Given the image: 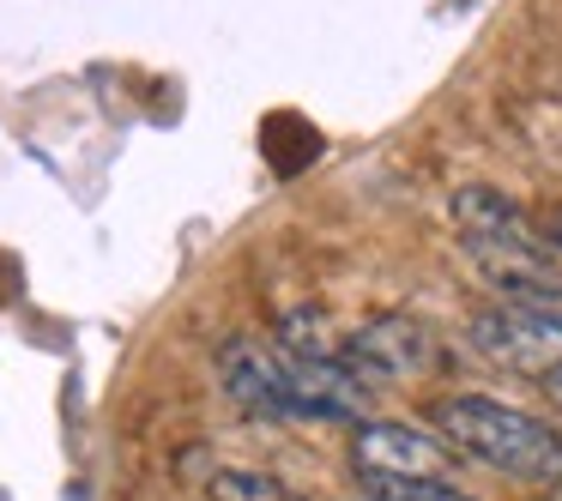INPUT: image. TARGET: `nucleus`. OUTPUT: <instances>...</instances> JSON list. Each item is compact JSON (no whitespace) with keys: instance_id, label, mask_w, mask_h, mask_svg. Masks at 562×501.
Here are the masks:
<instances>
[{"instance_id":"7","label":"nucleus","mask_w":562,"mask_h":501,"mask_svg":"<svg viewBox=\"0 0 562 501\" xmlns=\"http://www.w3.org/2000/svg\"><path fill=\"white\" fill-rule=\"evenodd\" d=\"M212 501H303L291 483H279L272 471H255V465H224L206 483Z\"/></svg>"},{"instance_id":"9","label":"nucleus","mask_w":562,"mask_h":501,"mask_svg":"<svg viewBox=\"0 0 562 501\" xmlns=\"http://www.w3.org/2000/svg\"><path fill=\"white\" fill-rule=\"evenodd\" d=\"M544 392L562 405V363H550V368H544Z\"/></svg>"},{"instance_id":"8","label":"nucleus","mask_w":562,"mask_h":501,"mask_svg":"<svg viewBox=\"0 0 562 501\" xmlns=\"http://www.w3.org/2000/svg\"><path fill=\"white\" fill-rule=\"evenodd\" d=\"M357 483H363V501H472L441 477H357Z\"/></svg>"},{"instance_id":"2","label":"nucleus","mask_w":562,"mask_h":501,"mask_svg":"<svg viewBox=\"0 0 562 501\" xmlns=\"http://www.w3.org/2000/svg\"><path fill=\"white\" fill-rule=\"evenodd\" d=\"M429 423L453 453L484 459L514 483H562V429L538 423L532 411H514L490 392H448L429 405Z\"/></svg>"},{"instance_id":"10","label":"nucleus","mask_w":562,"mask_h":501,"mask_svg":"<svg viewBox=\"0 0 562 501\" xmlns=\"http://www.w3.org/2000/svg\"><path fill=\"white\" fill-rule=\"evenodd\" d=\"M550 242H562V218H557V230H550Z\"/></svg>"},{"instance_id":"11","label":"nucleus","mask_w":562,"mask_h":501,"mask_svg":"<svg viewBox=\"0 0 562 501\" xmlns=\"http://www.w3.org/2000/svg\"><path fill=\"white\" fill-rule=\"evenodd\" d=\"M557 489H562V483H557Z\"/></svg>"},{"instance_id":"3","label":"nucleus","mask_w":562,"mask_h":501,"mask_svg":"<svg viewBox=\"0 0 562 501\" xmlns=\"http://www.w3.org/2000/svg\"><path fill=\"white\" fill-rule=\"evenodd\" d=\"M339 363L351 368L357 380H412L429 375L441 363V344L424 320H405V315H375L363 327H351L339 339Z\"/></svg>"},{"instance_id":"1","label":"nucleus","mask_w":562,"mask_h":501,"mask_svg":"<svg viewBox=\"0 0 562 501\" xmlns=\"http://www.w3.org/2000/svg\"><path fill=\"white\" fill-rule=\"evenodd\" d=\"M448 218L460 230V248L472 254V266L484 272V284L502 303H532V296H557L562 291V266L544 230H532L520 206L508 194L484 182H465L448 200Z\"/></svg>"},{"instance_id":"5","label":"nucleus","mask_w":562,"mask_h":501,"mask_svg":"<svg viewBox=\"0 0 562 501\" xmlns=\"http://www.w3.org/2000/svg\"><path fill=\"white\" fill-rule=\"evenodd\" d=\"M472 339L502 363H562V291L532 303H502L472 320Z\"/></svg>"},{"instance_id":"6","label":"nucleus","mask_w":562,"mask_h":501,"mask_svg":"<svg viewBox=\"0 0 562 501\" xmlns=\"http://www.w3.org/2000/svg\"><path fill=\"white\" fill-rule=\"evenodd\" d=\"M351 465H357V477H441V471H453V447L436 429L369 417L351 435Z\"/></svg>"},{"instance_id":"4","label":"nucleus","mask_w":562,"mask_h":501,"mask_svg":"<svg viewBox=\"0 0 562 501\" xmlns=\"http://www.w3.org/2000/svg\"><path fill=\"white\" fill-rule=\"evenodd\" d=\"M218 387L260 423H296L291 405V356L267 339H231L218 351Z\"/></svg>"}]
</instances>
